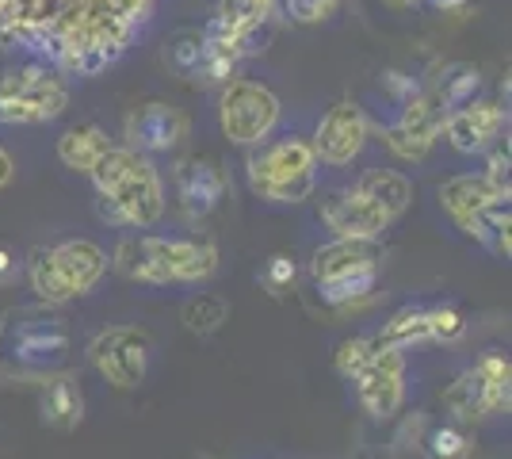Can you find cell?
<instances>
[{
  "label": "cell",
  "instance_id": "6da1fadb",
  "mask_svg": "<svg viewBox=\"0 0 512 459\" xmlns=\"http://www.w3.org/2000/svg\"><path fill=\"white\" fill-rule=\"evenodd\" d=\"M153 8L157 0H0V46L65 77H96L127 54Z\"/></svg>",
  "mask_w": 512,
  "mask_h": 459
},
{
  "label": "cell",
  "instance_id": "7a4b0ae2",
  "mask_svg": "<svg viewBox=\"0 0 512 459\" xmlns=\"http://www.w3.org/2000/svg\"><path fill=\"white\" fill-rule=\"evenodd\" d=\"M92 184L100 196V219L119 230H150L165 215V184L146 153L130 146L111 150L92 165Z\"/></svg>",
  "mask_w": 512,
  "mask_h": 459
},
{
  "label": "cell",
  "instance_id": "3957f363",
  "mask_svg": "<svg viewBox=\"0 0 512 459\" xmlns=\"http://www.w3.org/2000/svg\"><path fill=\"white\" fill-rule=\"evenodd\" d=\"M115 264L138 284H199L218 272V245L207 238L130 234L119 241Z\"/></svg>",
  "mask_w": 512,
  "mask_h": 459
},
{
  "label": "cell",
  "instance_id": "277c9868",
  "mask_svg": "<svg viewBox=\"0 0 512 459\" xmlns=\"http://www.w3.org/2000/svg\"><path fill=\"white\" fill-rule=\"evenodd\" d=\"M383 272V245L360 238H337L321 245L310 261V276L318 284V295L333 310H356L371 303L375 284Z\"/></svg>",
  "mask_w": 512,
  "mask_h": 459
},
{
  "label": "cell",
  "instance_id": "5b68a950",
  "mask_svg": "<svg viewBox=\"0 0 512 459\" xmlns=\"http://www.w3.org/2000/svg\"><path fill=\"white\" fill-rule=\"evenodd\" d=\"M245 180L253 196H260L264 203H283V207L302 203L318 188V153L302 134L260 142L245 161Z\"/></svg>",
  "mask_w": 512,
  "mask_h": 459
},
{
  "label": "cell",
  "instance_id": "8992f818",
  "mask_svg": "<svg viewBox=\"0 0 512 459\" xmlns=\"http://www.w3.org/2000/svg\"><path fill=\"white\" fill-rule=\"evenodd\" d=\"M107 272V253L96 241L69 238L58 245L35 249L27 261V280L31 291L43 299L46 306H62L88 295L92 287L104 280Z\"/></svg>",
  "mask_w": 512,
  "mask_h": 459
},
{
  "label": "cell",
  "instance_id": "52a82bcc",
  "mask_svg": "<svg viewBox=\"0 0 512 459\" xmlns=\"http://www.w3.org/2000/svg\"><path fill=\"white\" fill-rule=\"evenodd\" d=\"M69 108V81L62 69L31 58L0 77V127H43Z\"/></svg>",
  "mask_w": 512,
  "mask_h": 459
},
{
  "label": "cell",
  "instance_id": "ba28073f",
  "mask_svg": "<svg viewBox=\"0 0 512 459\" xmlns=\"http://www.w3.org/2000/svg\"><path fill=\"white\" fill-rule=\"evenodd\" d=\"M279 96L253 77H230L218 96V123L234 146H260L279 127Z\"/></svg>",
  "mask_w": 512,
  "mask_h": 459
},
{
  "label": "cell",
  "instance_id": "9c48e42d",
  "mask_svg": "<svg viewBox=\"0 0 512 459\" xmlns=\"http://www.w3.org/2000/svg\"><path fill=\"white\" fill-rule=\"evenodd\" d=\"M512 402V364L501 352H486L474 368L459 375L448 391V410L459 421H486L493 414H509Z\"/></svg>",
  "mask_w": 512,
  "mask_h": 459
},
{
  "label": "cell",
  "instance_id": "30bf717a",
  "mask_svg": "<svg viewBox=\"0 0 512 459\" xmlns=\"http://www.w3.org/2000/svg\"><path fill=\"white\" fill-rule=\"evenodd\" d=\"M150 356V337L134 326H111L104 333H96L92 345H88L92 368L104 375L111 387H119V391H134L146 379Z\"/></svg>",
  "mask_w": 512,
  "mask_h": 459
},
{
  "label": "cell",
  "instance_id": "8fae6325",
  "mask_svg": "<svg viewBox=\"0 0 512 459\" xmlns=\"http://www.w3.org/2000/svg\"><path fill=\"white\" fill-rule=\"evenodd\" d=\"M352 383L363 410L375 421H390L406 402V352L394 345H379L360 372L352 375Z\"/></svg>",
  "mask_w": 512,
  "mask_h": 459
},
{
  "label": "cell",
  "instance_id": "7c38bea8",
  "mask_svg": "<svg viewBox=\"0 0 512 459\" xmlns=\"http://www.w3.org/2000/svg\"><path fill=\"white\" fill-rule=\"evenodd\" d=\"M467 333V318L455 306H402L386 318V326L375 333L379 345L409 349V345H451Z\"/></svg>",
  "mask_w": 512,
  "mask_h": 459
},
{
  "label": "cell",
  "instance_id": "4fadbf2b",
  "mask_svg": "<svg viewBox=\"0 0 512 459\" xmlns=\"http://www.w3.org/2000/svg\"><path fill=\"white\" fill-rule=\"evenodd\" d=\"M440 134H444V111L432 100V92L421 88L402 100V111L383 131V142L398 161H425L432 146L440 142Z\"/></svg>",
  "mask_w": 512,
  "mask_h": 459
},
{
  "label": "cell",
  "instance_id": "5bb4252c",
  "mask_svg": "<svg viewBox=\"0 0 512 459\" xmlns=\"http://www.w3.org/2000/svg\"><path fill=\"white\" fill-rule=\"evenodd\" d=\"M367 138H371V123H367V115H363L360 104L337 100V104L318 119V131L310 138V146L318 153V161L341 169V165H352V161L360 157L363 146H367Z\"/></svg>",
  "mask_w": 512,
  "mask_h": 459
},
{
  "label": "cell",
  "instance_id": "9a60e30c",
  "mask_svg": "<svg viewBox=\"0 0 512 459\" xmlns=\"http://www.w3.org/2000/svg\"><path fill=\"white\" fill-rule=\"evenodd\" d=\"M188 138V115L165 100H150L127 115V146L138 153H169Z\"/></svg>",
  "mask_w": 512,
  "mask_h": 459
},
{
  "label": "cell",
  "instance_id": "2e32d148",
  "mask_svg": "<svg viewBox=\"0 0 512 459\" xmlns=\"http://www.w3.org/2000/svg\"><path fill=\"white\" fill-rule=\"evenodd\" d=\"M505 127H509V108L482 96L470 100L467 108L444 115V134L459 153H486L493 142H501Z\"/></svg>",
  "mask_w": 512,
  "mask_h": 459
},
{
  "label": "cell",
  "instance_id": "e0dca14e",
  "mask_svg": "<svg viewBox=\"0 0 512 459\" xmlns=\"http://www.w3.org/2000/svg\"><path fill=\"white\" fill-rule=\"evenodd\" d=\"M318 215L337 238L379 241L383 238V230L390 226V219H386L383 211H379L367 196H360L356 188H337V192L321 196Z\"/></svg>",
  "mask_w": 512,
  "mask_h": 459
},
{
  "label": "cell",
  "instance_id": "ac0fdd59",
  "mask_svg": "<svg viewBox=\"0 0 512 459\" xmlns=\"http://www.w3.org/2000/svg\"><path fill=\"white\" fill-rule=\"evenodd\" d=\"M226 196V173L222 165L211 157H188L180 169H176V199H180V211L192 222L207 219L214 207Z\"/></svg>",
  "mask_w": 512,
  "mask_h": 459
},
{
  "label": "cell",
  "instance_id": "d6986e66",
  "mask_svg": "<svg viewBox=\"0 0 512 459\" xmlns=\"http://www.w3.org/2000/svg\"><path fill=\"white\" fill-rule=\"evenodd\" d=\"M69 352V329L62 318H27L16 329V360L27 368H54Z\"/></svg>",
  "mask_w": 512,
  "mask_h": 459
},
{
  "label": "cell",
  "instance_id": "ffe728a7",
  "mask_svg": "<svg viewBox=\"0 0 512 459\" xmlns=\"http://www.w3.org/2000/svg\"><path fill=\"white\" fill-rule=\"evenodd\" d=\"M497 196H509V192H497L482 173H459L440 184V203H444V211H448L459 226Z\"/></svg>",
  "mask_w": 512,
  "mask_h": 459
},
{
  "label": "cell",
  "instance_id": "44dd1931",
  "mask_svg": "<svg viewBox=\"0 0 512 459\" xmlns=\"http://www.w3.org/2000/svg\"><path fill=\"white\" fill-rule=\"evenodd\" d=\"M39 414H43V421L54 425V429H77L81 417H85L81 387H77L69 375L43 379V387H39Z\"/></svg>",
  "mask_w": 512,
  "mask_h": 459
},
{
  "label": "cell",
  "instance_id": "7402d4cb",
  "mask_svg": "<svg viewBox=\"0 0 512 459\" xmlns=\"http://www.w3.org/2000/svg\"><path fill=\"white\" fill-rule=\"evenodd\" d=\"M356 192L371 199L390 222L398 219L409 203H413V184H409V176L398 173V169H383V165H379V169H367V173L360 176V184H356Z\"/></svg>",
  "mask_w": 512,
  "mask_h": 459
},
{
  "label": "cell",
  "instance_id": "603a6c76",
  "mask_svg": "<svg viewBox=\"0 0 512 459\" xmlns=\"http://www.w3.org/2000/svg\"><path fill=\"white\" fill-rule=\"evenodd\" d=\"M509 226H512V203H509V196H497V199H490L482 211H474L459 230L470 234L474 241H482L497 257H509L512 253Z\"/></svg>",
  "mask_w": 512,
  "mask_h": 459
},
{
  "label": "cell",
  "instance_id": "cb8c5ba5",
  "mask_svg": "<svg viewBox=\"0 0 512 459\" xmlns=\"http://www.w3.org/2000/svg\"><path fill=\"white\" fill-rule=\"evenodd\" d=\"M432 92V100L440 104V111L448 115V111H459L467 108L470 100H478V92H482V73L478 66H470V62H451L444 66L436 77H432V85H425Z\"/></svg>",
  "mask_w": 512,
  "mask_h": 459
},
{
  "label": "cell",
  "instance_id": "d4e9b609",
  "mask_svg": "<svg viewBox=\"0 0 512 459\" xmlns=\"http://www.w3.org/2000/svg\"><path fill=\"white\" fill-rule=\"evenodd\" d=\"M115 142L107 138L104 127L96 123H81V127H69V131L58 138V161L73 173H92V165L111 150Z\"/></svg>",
  "mask_w": 512,
  "mask_h": 459
},
{
  "label": "cell",
  "instance_id": "484cf974",
  "mask_svg": "<svg viewBox=\"0 0 512 459\" xmlns=\"http://www.w3.org/2000/svg\"><path fill=\"white\" fill-rule=\"evenodd\" d=\"M165 62L180 77L199 81V69H203V31H176L169 46H165Z\"/></svg>",
  "mask_w": 512,
  "mask_h": 459
},
{
  "label": "cell",
  "instance_id": "4316f807",
  "mask_svg": "<svg viewBox=\"0 0 512 459\" xmlns=\"http://www.w3.org/2000/svg\"><path fill=\"white\" fill-rule=\"evenodd\" d=\"M226 318H230V306H226V299L207 295V291H199V295H195V299H188V306H184V322H188V329H192V333H199V337H211V333H218Z\"/></svg>",
  "mask_w": 512,
  "mask_h": 459
},
{
  "label": "cell",
  "instance_id": "83f0119b",
  "mask_svg": "<svg viewBox=\"0 0 512 459\" xmlns=\"http://www.w3.org/2000/svg\"><path fill=\"white\" fill-rule=\"evenodd\" d=\"M428 459H470V433L463 425H436L425 440Z\"/></svg>",
  "mask_w": 512,
  "mask_h": 459
},
{
  "label": "cell",
  "instance_id": "f1b7e54d",
  "mask_svg": "<svg viewBox=\"0 0 512 459\" xmlns=\"http://www.w3.org/2000/svg\"><path fill=\"white\" fill-rule=\"evenodd\" d=\"M341 4L344 0H276L283 20L299 23V27H314V23L333 20L341 12Z\"/></svg>",
  "mask_w": 512,
  "mask_h": 459
},
{
  "label": "cell",
  "instance_id": "f546056e",
  "mask_svg": "<svg viewBox=\"0 0 512 459\" xmlns=\"http://www.w3.org/2000/svg\"><path fill=\"white\" fill-rule=\"evenodd\" d=\"M375 349H379L375 337H352V341H344L341 349H337V372H341L344 379H352V375L367 364V356Z\"/></svg>",
  "mask_w": 512,
  "mask_h": 459
},
{
  "label": "cell",
  "instance_id": "4dcf8cb0",
  "mask_svg": "<svg viewBox=\"0 0 512 459\" xmlns=\"http://www.w3.org/2000/svg\"><path fill=\"white\" fill-rule=\"evenodd\" d=\"M486 180H490L497 192H512V153L509 142H493L486 150Z\"/></svg>",
  "mask_w": 512,
  "mask_h": 459
},
{
  "label": "cell",
  "instance_id": "1f68e13d",
  "mask_svg": "<svg viewBox=\"0 0 512 459\" xmlns=\"http://www.w3.org/2000/svg\"><path fill=\"white\" fill-rule=\"evenodd\" d=\"M386 88H390V96H394V100L402 104V100H409L413 92H421L425 85H421L417 77H409V73H402V69H390V73H386Z\"/></svg>",
  "mask_w": 512,
  "mask_h": 459
},
{
  "label": "cell",
  "instance_id": "d6a6232c",
  "mask_svg": "<svg viewBox=\"0 0 512 459\" xmlns=\"http://www.w3.org/2000/svg\"><path fill=\"white\" fill-rule=\"evenodd\" d=\"M291 280H295V261L283 257V253L272 257V261H268V287H276L279 291V287H287Z\"/></svg>",
  "mask_w": 512,
  "mask_h": 459
},
{
  "label": "cell",
  "instance_id": "836d02e7",
  "mask_svg": "<svg viewBox=\"0 0 512 459\" xmlns=\"http://www.w3.org/2000/svg\"><path fill=\"white\" fill-rule=\"evenodd\" d=\"M20 276V261H16V253L8 249V245H0V287L12 284Z\"/></svg>",
  "mask_w": 512,
  "mask_h": 459
},
{
  "label": "cell",
  "instance_id": "e575fe53",
  "mask_svg": "<svg viewBox=\"0 0 512 459\" xmlns=\"http://www.w3.org/2000/svg\"><path fill=\"white\" fill-rule=\"evenodd\" d=\"M12 176H16V161H12V153L0 146V192L12 184Z\"/></svg>",
  "mask_w": 512,
  "mask_h": 459
},
{
  "label": "cell",
  "instance_id": "d590c367",
  "mask_svg": "<svg viewBox=\"0 0 512 459\" xmlns=\"http://www.w3.org/2000/svg\"><path fill=\"white\" fill-rule=\"evenodd\" d=\"M428 4H432L436 12H463L470 0H428Z\"/></svg>",
  "mask_w": 512,
  "mask_h": 459
},
{
  "label": "cell",
  "instance_id": "8d00e7d4",
  "mask_svg": "<svg viewBox=\"0 0 512 459\" xmlns=\"http://www.w3.org/2000/svg\"><path fill=\"white\" fill-rule=\"evenodd\" d=\"M390 8H413V4H421V0H383Z\"/></svg>",
  "mask_w": 512,
  "mask_h": 459
},
{
  "label": "cell",
  "instance_id": "74e56055",
  "mask_svg": "<svg viewBox=\"0 0 512 459\" xmlns=\"http://www.w3.org/2000/svg\"><path fill=\"white\" fill-rule=\"evenodd\" d=\"M4 326H8V314L0 310V337H4Z\"/></svg>",
  "mask_w": 512,
  "mask_h": 459
},
{
  "label": "cell",
  "instance_id": "f35d334b",
  "mask_svg": "<svg viewBox=\"0 0 512 459\" xmlns=\"http://www.w3.org/2000/svg\"><path fill=\"white\" fill-rule=\"evenodd\" d=\"M264 4H276V0H264Z\"/></svg>",
  "mask_w": 512,
  "mask_h": 459
}]
</instances>
